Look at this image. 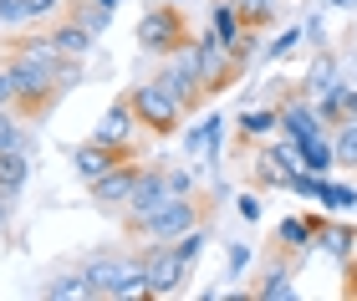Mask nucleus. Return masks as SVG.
I'll return each mask as SVG.
<instances>
[{
  "label": "nucleus",
  "mask_w": 357,
  "mask_h": 301,
  "mask_svg": "<svg viewBox=\"0 0 357 301\" xmlns=\"http://www.w3.org/2000/svg\"><path fill=\"white\" fill-rule=\"evenodd\" d=\"M138 128H143V123H138V113H133V102L118 98V102H112L107 113H102V123L92 128V138H97V144H107V148L133 153V133H138Z\"/></svg>",
  "instance_id": "nucleus-9"
},
{
  "label": "nucleus",
  "mask_w": 357,
  "mask_h": 301,
  "mask_svg": "<svg viewBox=\"0 0 357 301\" xmlns=\"http://www.w3.org/2000/svg\"><path fill=\"white\" fill-rule=\"evenodd\" d=\"M26 21V0H0V26H21Z\"/></svg>",
  "instance_id": "nucleus-35"
},
{
  "label": "nucleus",
  "mask_w": 357,
  "mask_h": 301,
  "mask_svg": "<svg viewBox=\"0 0 357 301\" xmlns=\"http://www.w3.org/2000/svg\"><path fill=\"white\" fill-rule=\"evenodd\" d=\"M321 128H327V123H321V113H317L312 98H291V102L281 107V133L296 138V144H301V138H312V133H321ZM327 133H332V128H327Z\"/></svg>",
  "instance_id": "nucleus-11"
},
{
  "label": "nucleus",
  "mask_w": 357,
  "mask_h": 301,
  "mask_svg": "<svg viewBox=\"0 0 357 301\" xmlns=\"http://www.w3.org/2000/svg\"><path fill=\"white\" fill-rule=\"evenodd\" d=\"M61 0H26V21H46V15H56Z\"/></svg>",
  "instance_id": "nucleus-36"
},
{
  "label": "nucleus",
  "mask_w": 357,
  "mask_h": 301,
  "mask_svg": "<svg viewBox=\"0 0 357 301\" xmlns=\"http://www.w3.org/2000/svg\"><path fill=\"white\" fill-rule=\"evenodd\" d=\"M209 31H215L220 41H235V36H240V10H235V0H215V6H209Z\"/></svg>",
  "instance_id": "nucleus-24"
},
{
  "label": "nucleus",
  "mask_w": 357,
  "mask_h": 301,
  "mask_svg": "<svg viewBox=\"0 0 357 301\" xmlns=\"http://www.w3.org/2000/svg\"><path fill=\"white\" fill-rule=\"evenodd\" d=\"M194 225H204V210H199V199L194 194H169L158 210L149 215V219H138L128 235H138V240H178L184 230H194Z\"/></svg>",
  "instance_id": "nucleus-4"
},
{
  "label": "nucleus",
  "mask_w": 357,
  "mask_h": 301,
  "mask_svg": "<svg viewBox=\"0 0 357 301\" xmlns=\"http://www.w3.org/2000/svg\"><path fill=\"white\" fill-rule=\"evenodd\" d=\"M169 173V194H194V173L189 169H164Z\"/></svg>",
  "instance_id": "nucleus-34"
},
{
  "label": "nucleus",
  "mask_w": 357,
  "mask_h": 301,
  "mask_svg": "<svg viewBox=\"0 0 357 301\" xmlns=\"http://www.w3.org/2000/svg\"><path fill=\"white\" fill-rule=\"evenodd\" d=\"M0 107H15V72H10V61H0Z\"/></svg>",
  "instance_id": "nucleus-33"
},
{
  "label": "nucleus",
  "mask_w": 357,
  "mask_h": 301,
  "mask_svg": "<svg viewBox=\"0 0 357 301\" xmlns=\"http://www.w3.org/2000/svg\"><path fill=\"white\" fill-rule=\"evenodd\" d=\"M301 169H312V173H321L327 179V169L337 164V144H332V133L321 128V133H312V138H301Z\"/></svg>",
  "instance_id": "nucleus-17"
},
{
  "label": "nucleus",
  "mask_w": 357,
  "mask_h": 301,
  "mask_svg": "<svg viewBox=\"0 0 357 301\" xmlns=\"http://www.w3.org/2000/svg\"><path fill=\"white\" fill-rule=\"evenodd\" d=\"M235 128H240V138H266V133H275L281 128V107H245V113L235 118Z\"/></svg>",
  "instance_id": "nucleus-20"
},
{
  "label": "nucleus",
  "mask_w": 357,
  "mask_h": 301,
  "mask_svg": "<svg viewBox=\"0 0 357 301\" xmlns=\"http://www.w3.org/2000/svg\"><path fill=\"white\" fill-rule=\"evenodd\" d=\"M250 164H255V184H261V189H286L291 169H286V164H275V158H271V148H261V153L250 158Z\"/></svg>",
  "instance_id": "nucleus-25"
},
{
  "label": "nucleus",
  "mask_w": 357,
  "mask_h": 301,
  "mask_svg": "<svg viewBox=\"0 0 357 301\" xmlns=\"http://www.w3.org/2000/svg\"><path fill=\"white\" fill-rule=\"evenodd\" d=\"M72 15H77L82 26H92L97 36H102V31L112 26V10H107V6H97V0H77V10H72Z\"/></svg>",
  "instance_id": "nucleus-30"
},
{
  "label": "nucleus",
  "mask_w": 357,
  "mask_h": 301,
  "mask_svg": "<svg viewBox=\"0 0 357 301\" xmlns=\"http://www.w3.org/2000/svg\"><path fill=\"white\" fill-rule=\"evenodd\" d=\"M26 179H31V158L21 153V148H10V153H0V189L15 199L26 189Z\"/></svg>",
  "instance_id": "nucleus-21"
},
{
  "label": "nucleus",
  "mask_w": 357,
  "mask_h": 301,
  "mask_svg": "<svg viewBox=\"0 0 357 301\" xmlns=\"http://www.w3.org/2000/svg\"><path fill=\"white\" fill-rule=\"evenodd\" d=\"M133 184H138V164L133 158H123V164H112L102 179H92V204L97 210H128V199H133Z\"/></svg>",
  "instance_id": "nucleus-8"
},
{
  "label": "nucleus",
  "mask_w": 357,
  "mask_h": 301,
  "mask_svg": "<svg viewBox=\"0 0 357 301\" xmlns=\"http://www.w3.org/2000/svg\"><path fill=\"white\" fill-rule=\"evenodd\" d=\"M164 199H169V173H164V164H138V184H133L128 210H123V230H133L138 219H149Z\"/></svg>",
  "instance_id": "nucleus-7"
},
{
  "label": "nucleus",
  "mask_w": 357,
  "mask_h": 301,
  "mask_svg": "<svg viewBox=\"0 0 357 301\" xmlns=\"http://www.w3.org/2000/svg\"><path fill=\"white\" fill-rule=\"evenodd\" d=\"M10 72H15V113L21 118H41L52 113L56 98H61V82H56V67H46V61L26 56V52H10Z\"/></svg>",
  "instance_id": "nucleus-2"
},
{
  "label": "nucleus",
  "mask_w": 357,
  "mask_h": 301,
  "mask_svg": "<svg viewBox=\"0 0 357 301\" xmlns=\"http://www.w3.org/2000/svg\"><path fill=\"white\" fill-rule=\"evenodd\" d=\"M10 148L31 153V133L21 128V113H15V107H0V153H10Z\"/></svg>",
  "instance_id": "nucleus-22"
},
{
  "label": "nucleus",
  "mask_w": 357,
  "mask_h": 301,
  "mask_svg": "<svg viewBox=\"0 0 357 301\" xmlns=\"http://www.w3.org/2000/svg\"><path fill=\"white\" fill-rule=\"evenodd\" d=\"M235 10H240V26L271 31V26L286 15V0H235Z\"/></svg>",
  "instance_id": "nucleus-19"
},
{
  "label": "nucleus",
  "mask_w": 357,
  "mask_h": 301,
  "mask_svg": "<svg viewBox=\"0 0 357 301\" xmlns=\"http://www.w3.org/2000/svg\"><path fill=\"white\" fill-rule=\"evenodd\" d=\"M194 52H199V77H204V92H209V98H215V92H225V87H235L240 72H245V67L230 56V46H225L209 26L194 36Z\"/></svg>",
  "instance_id": "nucleus-6"
},
{
  "label": "nucleus",
  "mask_w": 357,
  "mask_h": 301,
  "mask_svg": "<svg viewBox=\"0 0 357 301\" xmlns=\"http://www.w3.org/2000/svg\"><path fill=\"white\" fill-rule=\"evenodd\" d=\"M317 250H321V256H332L337 265H352L357 235H352L347 225H327V219H321V225H317Z\"/></svg>",
  "instance_id": "nucleus-15"
},
{
  "label": "nucleus",
  "mask_w": 357,
  "mask_h": 301,
  "mask_svg": "<svg viewBox=\"0 0 357 301\" xmlns=\"http://www.w3.org/2000/svg\"><path fill=\"white\" fill-rule=\"evenodd\" d=\"M123 158H133V153H123V148H107V144H97V138H87V144H77L72 148V169H77V179H102V173L112 164H123Z\"/></svg>",
  "instance_id": "nucleus-10"
},
{
  "label": "nucleus",
  "mask_w": 357,
  "mask_h": 301,
  "mask_svg": "<svg viewBox=\"0 0 357 301\" xmlns=\"http://www.w3.org/2000/svg\"><path fill=\"white\" fill-rule=\"evenodd\" d=\"M235 215L255 225V219H261V199H255V194H240V199H235Z\"/></svg>",
  "instance_id": "nucleus-37"
},
{
  "label": "nucleus",
  "mask_w": 357,
  "mask_h": 301,
  "mask_svg": "<svg viewBox=\"0 0 357 301\" xmlns=\"http://www.w3.org/2000/svg\"><path fill=\"white\" fill-rule=\"evenodd\" d=\"M301 26H306V46H312V52H327V10L317 6Z\"/></svg>",
  "instance_id": "nucleus-31"
},
{
  "label": "nucleus",
  "mask_w": 357,
  "mask_h": 301,
  "mask_svg": "<svg viewBox=\"0 0 357 301\" xmlns=\"http://www.w3.org/2000/svg\"><path fill=\"white\" fill-rule=\"evenodd\" d=\"M204 245H209V230H204V225H194V230H184V235L174 240V256L184 261V265H194V261H199V250H204Z\"/></svg>",
  "instance_id": "nucleus-29"
},
{
  "label": "nucleus",
  "mask_w": 357,
  "mask_h": 301,
  "mask_svg": "<svg viewBox=\"0 0 357 301\" xmlns=\"http://www.w3.org/2000/svg\"><path fill=\"white\" fill-rule=\"evenodd\" d=\"M317 113H321L327 128H342V123H347V82H337L332 92H321V98H317Z\"/></svg>",
  "instance_id": "nucleus-23"
},
{
  "label": "nucleus",
  "mask_w": 357,
  "mask_h": 301,
  "mask_svg": "<svg viewBox=\"0 0 357 301\" xmlns=\"http://www.w3.org/2000/svg\"><path fill=\"white\" fill-rule=\"evenodd\" d=\"M352 36H357V31H352Z\"/></svg>",
  "instance_id": "nucleus-42"
},
{
  "label": "nucleus",
  "mask_w": 357,
  "mask_h": 301,
  "mask_svg": "<svg viewBox=\"0 0 357 301\" xmlns=\"http://www.w3.org/2000/svg\"><path fill=\"white\" fill-rule=\"evenodd\" d=\"M41 296L46 301H97V291H92V281L82 276V271H67V276H52L41 286Z\"/></svg>",
  "instance_id": "nucleus-18"
},
{
  "label": "nucleus",
  "mask_w": 357,
  "mask_h": 301,
  "mask_svg": "<svg viewBox=\"0 0 357 301\" xmlns=\"http://www.w3.org/2000/svg\"><path fill=\"white\" fill-rule=\"evenodd\" d=\"M317 225H321L317 215H286L281 225H275V250H296V256L312 250L317 245Z\"/></svg>",
  "instance_id": "nucleus-12"
},
{
  "label": "nucleus",
  "mask_w": 357,
  "mask_h": 301,
  "mask_svg": "<svg viewBox=\"0 0 357 301\" xmlns=\"http://www.w3.org/2000/svg\"><path fill=\"white\" fill-rule=\"evenodd\" d=\"M6 230H10V194L0 189V235H6Z\"/></svg>",
  "instance_id": "nucleus-38"
},
{
  "label": "nucleus",
  "mask_w": 357,
  "mask_h": 301,
  "mask_svg": "<svg viewBox=\"0 0 357 301\" xmlns=\"http://www.w3.org/2000/svg\"><path fill=\"white\" fill-rule=\"evenodd\" d=\"M97 6H107V10H118V6H123V0H97Z\"/></svg>",
  "instance_id": "nucleus-40"
},
{
  "label": "nucleus",
  "mask_w": 357,
  "mask_h": 301,
  "mask_svg": "<svg viewBox=\"0 0 357 301\" xmlns=\"http://www.w3.org/2000/svg\"><path fill=\"white\" fill-rule=\"evenodd\" d=\"M317 204H321V210H327V215H342V210H357V189L352 184H321V194H317Z\"/></svg>",
  "instance_id": "nucleus-26"
},
{
  "label": "nucleus",
  "mask_w": 357,
  "mask_h": 301,
  "mask_svg": "<svg viewBox=\"0 0 357 301\" xmlns=\"http://www.w3.org/2000/svg\"><path fill=\"white\" fill-rule=\"evenodd\" d=\"M128 102H133V113H138V123H143L149 133H158V138H174V133H178L184 107H178L158 82H133V87H128Z\"/></svg>",
  "instance_id": "nucleus-5"
},
{
  "label": "nucleus",
  "mask_w": 357,
  "mask_h": 301,
  "mask_svg": "<svg viewBox=\"0 0 357 301\" xmlns=\"http://www.w3.org/2000/svg\"><path fill=\"white\" fill-rule=\"evenodd\" d=\"M337 82H347L342 77V61H337V52L327 46V52H317V61H312V72H306V98H321V92H332Z\"/></svg>",
  "instance_id": "nucleus-16"
},
{
  "label": "nucleus",
  "mask_w": 357,
  "mask_h": 301,
  "mask_svg": "<svg viewBox=\"0 0 357 301\" xmlns=\"http://www.w3.org/2000/svg\"><path fill=\"white\" fill-rule=\"evenodd\" d=\"M245 265H250V245H245V240H230V250H225V276L235 281Z\"/></svg>",
  "instance_id": "nucleus-32"
},
{
  "label": "nucleus",
  "mask_w": 357,
  "mask_h": 301,
  "mask_svg": "<svg viewBox=\"0 0 357 301\" xmlns=\"http://www.w3.org/2000/svg\"><path fill=\"white\" fill-rule=\"evenodd\" d=\"M306 41V26H286L281 36H275L271 46H261V61H281V56H291L296 46Z\"/></svg>",
  "instance_id": "nucleus-28"
},
{
  "label": "nucleus",
  "mask_w": 357,
  "mask_h": 301,
  "mask_svg": "<svg viewBox=\"0 0 357 301\" xmlns=\"http://www.w3.org/2000/svg\"><path fill=\"white\" fill-rule=\"evenodd\" d=\"M46 36L56 41V52H61V56H87L92 46H97V31H92V26H82L77 15H72V21H56L52 31H46Z\"/></svg>",
  "instance_id": "nucleus-14"
},
{
  "label": "nucleus",
  "mask_w": 357,
  "mask_h": 301,
  "mask_svg": "<svg viewBox=\"0 0 357 301\" xmlns=\"http://www.w3.org/2000/svg\"><path fill=\"white\" fill-rule=\"evenodd\" d=\"M158 6H189V0H158Z\"/></svg>",
  "instance_id": "nucleus-41"
},
{
  "label": "nucleus",
  "mask_w": 357,
  "mask_h": 301,
  "mask_svg": "<svg viewBox=\"0 0 357 301\" xmlns=\"http://www.w3.org/2000/svg\"><path fill=\"white\" fill-rule=\"evenodd\" d=\"M332 6L337 10H357V0H321V10H332Z\"/></svg>",
  "instance_id": "nucleus-39"
},
{
  "label": "nucleus",
  "mask_w": 357,
  "mask_h": 301,
  "mask_svg": "<svg viewBox=\"0 0 357 301\" xmlns=\"http://www.w3.org/2000/svg\"><path fill=\"white\" fill-rule=\"evenodd\" d=\"M332 144H337V164L357 169V118H347L342 128H332Z\"/></svg>",
  "instance_id": "nucleus-27"
},
{
  "label": "nucleus",
  "mask_w": 357,
  "mask_h": 301,
  "mask_svg": "<svg viewBox=\"0 0 357 301\" xmlns=\"http://www.w3.org/2000/svg\"><path fill=\"white\" fill-rule=\"evenodd\" d=\"M255 301H296V286H291V265L281 261V250H275V261L266 265V276L250 286Z\"/></svg>",
  "instance_id": "nucleus-13"
},
{
  "label": "nucleus",
  "mask_w": 357,
  "mask_h": 301,
  "mask_svg": "<svg viewBox=\"0 0 357 301\" xmlns=\"http://www.w3.org/2000/svg\"><path fill=\"white\" fill-rule=\"evenodd\" d=\"M82 276L92 281L97 296L128 301V296H149V271L138 256H118V250H92L82 261Z\"/></svg>",
  "instance_id": "nucleus-1"
},
{
  "label": "nucleus",
  "mask_w": 357,
  "mask_h": 301,
  "mask_svg": "<svg viewBox=\"0 0 357 301\" xmlns=\"http://www.w3.org/2000/svg\"><path fill=\"white\" fill-rule=\"evenodd\" d=\"M189 36V21H184V6H158L149 0V10L138 15V52L143 56H174Z\"/></svg>",
  "instance_id": "nucleus-3"
}]
</instances>
